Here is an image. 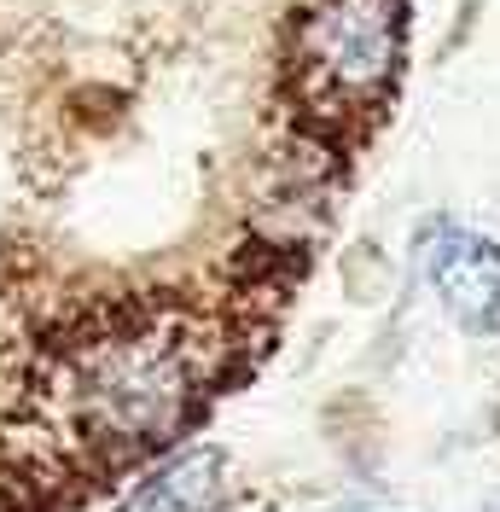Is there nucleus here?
I'll return each instance as SVG.
<instances>
[{
	"mask_svg": "<svg viewBox=\"0 0 500 512\" xmlns=\"http://www.w3.org/2000/svg\"><path fill=\"white\" fill-rule=\"evenodd\" d=\"M59 402L94 448H146L198 402V338L181 315H123L64 350Z\"/></svg>",
	"mask_w": 500,
	"mask_h": 512,
	"instance_id": "1",
	"label": "nucleus"
},
{
	"mask_svg": "<svg viewBox=\"0 0 500 512\" xmlns=\"http://www.w3.org/2000/svg\"><path fill=\"white\" fill-rule=\"evenodd\" d=\"M314 88L338 105L378 99L402 64V6L396 0H320L303 30Z\"/></svg>",
	"mask_w": 500,
	"mask_h": 512,
	"instance_id": "2",
	"label": "nucleus"
},
{
	"mask_svg": "<svg viewBox=\"0 0 500 512\" xmlns=\"http://www.w3.org/2000/svg\"><path fill=\"white\" fill-rule=\"evenodd\" d=\"M431 286L471 338L500 332V245L483 233H442L431 245Z\"/></svg>",
	"mask_w": 500,
	"mask_h": 512,
	"instance_id": "3",
	"label": "nucleus"
},
{
	"mask_svg": "<svg viewBox=\"0 0 500 512\" xmlns=\"http://www.w3.org/2000/svg\"><path fill=\"white\" fill-rule=\"evenodd\" d=\"M221 478L227 460L216 443H192L187 454H175L169 466H157L123 501V512H210L221 501Z\"/></svg>",
	"mask_w": 500,
	"mask_h": 512,
	"instance_id": "4",
	"label": "nucleus"
}]
</instances>
